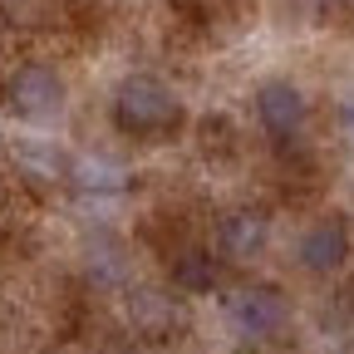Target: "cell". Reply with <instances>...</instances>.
Returning <instances> with one entry per match:
<instances>
[{
	"instance_id": "cell-9",
	"label": "cell",
	"mask_w": 354,
	"mask_h": 354,
	"mask_svg": "<svg viewBox=\"0 0 354 354\" xmlns=\"http://www.w3.org/2000/svg\"><path fill=\"white\" fill-rule=\"evenodd\" d=\"M216 281V261L212 251H183L172 261V286H183V290H212Z\"/></svg>"
},
{
	"instance_id": "cell-6",
	"label": "cell",
	"mask_w": 354,
	"mask_h": 354,
	"mask_svg": "<svg viewBox=\"0 0 354 354\" xmlns=\"http://www.w3.org/2000/svg\"><path fill=\"white\" fill-rule=\"evenodd\" d=\"M266 236H271V227H266V216L251 212V207H236L216 221V251L227 261H256L266 251Z\"/></svg>"
},
{
	"instance_id": "cell-7",
	"label": "cell",
	"mask_w": 354,
	"mask_h": 354,
	"mask_svg": "<svg viewBox=\"0 0 354 354\" xmlns=\"http://www.w3.org/2000/svg\"><path fill=\"white\" fill-rule=\"evenodd\" d=\"M69 177H74L79 192H94V197L128 187V172L118 162H109V158H79V162H69Z\"/></svg>"
},
{
	"instance_id": "cell-1",
	"label": "cell",
	"mask_w": 354,
	"mask_h": 354,
	"mask_svg": "<svg viewBox=\"0 0 354 354\" xmlns=\"http://www.w3.org/2000/svg\"><path fill=\"white\" fill-rule=\"evenodd\" d=\"M177 118H183V104L153 74H133L113 88V123L133 138H167Z\"/></svg>"
},
{
	"instance_id": "cell-10",
	"label": "cell",
	"mask_w": 354,
	"mask_h": 354,
	"mask_svg": "<svg viewBox=\"0 0 354 354\" xmlns=\"http://www.w3.org/2000/svg\"><path fill=\"white\" fill-rule=\"evenodd\" d=\"M344 128H349V138H354V99L344 104Z\"/></svg>"
},
{
	"instance_id": "cell-8",
	"label": "cell",
	"mask_w": 354,
	"mask_h": 354,
	"mask_svg": "<svg viewBox=\"0 0 354 354\" xmlns=\"http://www.w3.org/2000/svg\"><path fill=\"white\" fill-rule=\"evenodd\" d=\"M15 162H20L25 177H35L39 187H50V183H59V177H69L64 153L50 148V143H20V148H15Z\"/></svg>"
},
{
	"instance_id": "cell-11",
	"label": "cell",
	"mask_w": 354,
	"mask_h": 354,
	"mask_svg": "<svg viewBox=\"0 0 354 354\" xmlns=\"http://www.w3.org/2000/svg\"><path fill=\"white\" fill-rule=\"evenodd\" d=\"M330 6H339V0H330Z\"/></svg>"
},
{
	"instance_id": "cell-5",
	"label": "cell",
	"mask_w": 354,
	"mask_h": 354,
	"mask_svg": "<svg viewBox=\"0 0 354 354\" xmlns=\"http://www.w3.org/2000/svg\"><path fill=\"white\" fill-rule=\"evenodd\" d=\"M295 251H300V266H305V271L335 276L339 266H344V256H349V227H344L339 216H320L315 227L300 236Z\"/></svg>"
},
{
	"instance_id": "cell-4",
	"label": "cell",
	"mask_w": 354,
	"mask_h": 354,
	"mask_svg": "<svg viewBox=\"0 0 354 354\" xmlns=\"http://www.w3.org/2000/svg\"><path fill=\"white\" fill-rule=\"evenodd\" d=\"M6 109L15 118H55L64 109V79L50 64H20L6 79Z\"/></svg>"
},
{
	"instance_id": "cell-2",
	"label": "cell",
	"mask_w": 354,
	"mask_h": 354,
	"mask_svg": "<svg viewBox=\"0 0 354 354\" xmlns=\"http://www.w3.org/2000/svg\"><path fill=\"white\" fill-rule=\"evenodd\" d=\"M290 320V300L276 286H236L227 295V325L241 339H271Z\"/></svg>"
},
{
	"instance_id": "cell-3",
	"label": "cell",
	"mask_w": 354,
	"mask_h": 354,
	"mask_svg": "<svg viewBox=\"0 0 354 354\" xmlns=\"http://www.w3.org/2000/svg\"><path fill=\"white\" fill-rule=\"evenodd\" d=\"M256 118H261L266 138H271L276 148H290V143L305 138L310 104H305V94L290 79H271V84H261V94H256Z\"/></svg>"
}]
</instances>
